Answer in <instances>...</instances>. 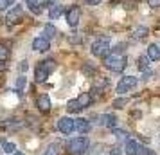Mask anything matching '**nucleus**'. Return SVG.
<instances>
[{
  "instance_id": "a878e982",
  "label": "nucleus",
  "mask_w": 160,
  "mask_h": 155,
  "mask_svg": "<svg viewBox=\"0 0 160 155\" xmlns=\"http://www.w3.org/2000/svg\"><path fill=\"white\" fill-rule=\"evenodd\" d=\"M9 58V51L6 47H0V61H8Z\"/></svg>"
},
{
  "instance_id": "39448f33",
  "label": "nucleus",
  "mask_w": 160,
  "mask_h": 155,
  "mask_svg": "<svg viewBox=\"0 0 160 155\" xmlns=\"http://www.w3.org/2000/svg\"><path fill=\"white\" fill-rule=\"evenodd\" d=\"M137 87V78H133V76H124L122 80L119 81L117 85V92L119 94H124V92H130L131 89H135Z\"/></svg>"
},
{
  "instance_id": "393cba45",
  "label": "nucleus",
  "mask_w": 160,
  "mask_h": 155,
  "mask_svg": "<svg viewBox=\"0 0 160 155\" xmlns=\"http://www.w3.org/2000/svg\"><path fill=\"white\" fill-rule=\"evenodd\" d=\"M148 61H149V58L140 56V58H138V69H140V70H146V69H148V65H149Z\"/></svg>"
},
{
  "instance_id": "b1692460",
  "label": "nucleus",
  "mask_w": 160,
  "mask_h": 155,
  "mask_svg": "<svg viewBox=\"0 0 160 155\" xmlns=\"http://www.w3.org/2000/svg\"><path fill=\"white\" fill-rule=\"evenodd\" d=\"M113 135H117L119 141H130L128 139V133L124 132V130H115V128H113Z\"/></svg>"
},
{
  "instance_id": "6ab92c4d",
  "label": "nucleus",
  "mask_w": 160,
  "mask_h": 155,
  "mask_svg": "<svg viewBox=\"0 0 160 155\" xmlns=\"http://www.w3.org/2000/svg\"><path fill=\"white\" fill-rule=\"evenodd\" d=\"M56 34H58V31H56V27H54V25L47 23V25L43 27V36L45 38H49V40H51V38H54Z\"/></svg>"
},
{
  "instance_id": "a211bd4d",
  "label": "nucleus",
  "mask_w": 160,
  "mask_h": 155,
  "mask_svg": "<svg viewBox=\"0 0 160 155\" xmlns=\"http://www.w3.org/2000/svg\"><path fill=\"white\" fill-rule=\"evenodd\" d=\"M67 110L70 112V114H76V112L83 110V106L79 105V101H78V99H72V101H68V105H67Z\"/></svg>"
},
{
  "instance_id": "20e7f679",
  "label": "nucleus",
  "mask_w": 160,
  "mask_h": 155,
  "mask_svg": "<svg viewBox=\"0 0 160 155\" xmlns=\"http://www.w3.org/2000/svg\"><path fill=\"white\" fill-rule=\"evenodd\" d=\"M110 52V40L108 38H99L92 45V54L97 58H106Z\"/></svg>"
},
{
  "instance_id": "6e6552de",
  "label": "nucleus",
  "mask_w": 160,
  "mask_h": 155,
  "mask_svg": "<svg viewBox=\"0 0 160 155\" xmlns=\"http://www.w3.org/2000/svg\"><path fill=\"white\" fill-rule=\"evenodd\" d=\"M22 18H23V9H22V6H15V8H11V11H9L8 16H6L8 25H13V23L22 22Z\"/></svg>"
},
{
  "instance_id": "bb28decb",
  "label": "nucleus",
  "mask_w": 160,
  "mask_h": 155,
  "mask_svg": "<svg viewBox=\"0 0 160 155\" xmlns=\"http://www.w3.org/2000/svg\"><path fill=\"white\" fill-rule=\"evenodd\" d=\"M11 6H13V0H0V11L9 9Z\"/></svg>"
},
{
  "instance_id": "aec40b11",
  "label": "nucleus",
  "mask_w": 160,
  "mask_h": 155,
  "mask_svg": "<svg viewBox=\"0 0 160 155\" xmlns=\"http://www.w3.org/2000/svg\"><path fill=\"white\" fill-rule=\"evenodd\" d=\"M78 101H79V105L83 106V108H85V106H88V105L92 103V96H90L88 92H83V94L78 97Z\"/></svg>"
},
{
  "instance_id": "473e14b6",
  "label": "nucleus",
  "mask_w": 160,
  "mask_h": 155,
  "mask_svg": "<svg viewBox=\"0 0 160 155\" xmlns=\"http://www.w3.org/2000/svg\"><path fill=\"white\" fill-rule=\"evenodd\" d=\"M13 155H25V153H23V152H15Z\"/></svg>"
},
{
  "instance_id": "2f4dec72",
  "label": "nucleus",
  "mask_w": 160,
  "mask_h": 155,
  "mask_svg": "<svg viewBox=\"0 0 160 155\" xmlns=\"http://www.w3.org/2000/svg\"><path fill=\"white\" fill-rule=\"evenodd\" d=\"M85 2H87L88 6H97V4H99L101 0H85Z\"/></svg>"
},
{
  "instance_id": "f257e3e1",
  "label": "nucleus",
  "mask_w": 160,
  "mask_h": 155,
  "mask_svg": "<svg viewBox=\"0 0 160 155\" xmlns=\"http://www.w3.org/2000/svg\"><path fill=\"white\" fill-rule=\"evenodd\" d=\"M126 65H128V59L122 52H112L104 58V67L112 72H121L126 69Z\"/></svg>"
},
{
  "instance_id": "1a4fd4ad",
  "label": "nucleus",
  "mask_w": 160,
  "mask_h": 155,
  "mask_svg": "<svg viewBox=\"0 0 160 155\" xmlns=\"http://www.w3.org/2000/svg\"><path fill=\"white\" fill-rule=\"evenodd\" d=\"M32 49L38 52H45V51H49L51 49V44H49V38H45V36H38L32 40Z\"/></svg>"
},
{
  "instance_id": "4be33fe9",
  "label": "nucleus",
  "mask_w": 160,
  "mask_h": 155,
  "mask_svg": "<svg viewBox=\"0 0 160 155\" xmlns=\"http://www.w3.org/2000/svg\"><path fill=\"white\" fill-rule=\"evenodd\" d=\"M25 85H27V80H25L23 76H20V78L16 80V92H18L20 96H22V92H20V90H23V87H25Z\"/></svg>"
},
{
  "instance_id": "7c9ffc66",
  "label": "nucleus",
  "mask_w": 160,
  "mask_h": 155,
  "mask_svg": "<svg viewBox=\"0 0 160 155\" xmlns=\"http://www.w3.org/2000/svg\"><path fill=\"white\" fill-rule=\"evenodd\" d=\"M110 155H122V152H121V148H112Z\"/></svg>"
},
{
  "instance_id": "4468645a",
  "label": "nucleus",
  "mask_w": 160,
  "mask_h": 155,
  "mask_svg": "<svg viewBox=\"0 0 160 155\" xmlns=\"http://www.w3.org/2000/svg\"><path fill=\"white\" fill-rule=\"evenodd\" d=\"M148 58L153 59V61H158V59H160V49H158V45L151 44L149 47H148Z\"/></svg>"
},
{
  "instance_id": "cd10ccee",
  "label": "nucleus",
  "mask_w": 160,
  "mask_h": 155,
  "mask_svg": "<svg viewBox=\"0 0 160 155\" xmlns=\"http://www.w3.org/2000/svg\"><path fill=\"white\" fill-rule=\"evenodd\" d=\"M45 155H58V146L56 144H51V146L45 150Z\"/></svg>"
},
{
  "instance_id": "412c9836",
  "label": "nucleus",
  "mask_w": 160,
  "mask_h": 155,
  "mask_svg": "<svg viewBox=\"0 0 160 155\" xmlns=\"http://www.w3.org/2000/svg\"><path fill=\"white\" fill-rule=\"evenodd\" d=\"M146 36H148V29L146 27H137L133 31V38L135 40H140V38H146Z\"/></svg>"
},
{
  "instance_id": "2eb2a0df",
  "label": "nucleus",
  "mask_w": 160,
  "mask_h": 155,
  "mask_svg": "<svg viewBox=\"0 0 160 155\" xmlns=\"http://www.w3.org/2000/svg\"><path fill=\"white\" fill-rule=\"evenodd\" d=\"M63 13V6H59V4H52L51 9H49V16H51V20H56L59 18Z\"/></svg>"
},
{
  "instance_id": "c85d7f7f",
  "label": "nucleus",
  "mask_w": 160,
  "mask_h": 155,
  "mask_svg": "<svg viewBox=\"0 0 160 155\" xmlns=\"http://www.w3.org/2000/svg\"><path fill=\"white\" fill-rule=\"evenodd\" d=\"M27 69H29V63H27V61H20V65H18V70H20V72H27Z\"/></svg>"
},
{
  "instance_id": "c756f323",
  "label": "nucleus",
  "mask_w": 160,
  "mask_h": 155,
  "mask_svg": "<svg viewBox=\"0 0 160 155\" xmlns=\"http://www.w3.org/2000/svg\"><path fill=\"white\" fill-rule=\"evenodd\" d=\"M148 2H149V6H151V8H160V0H148Z\"/></svg>"
},
{
  "instance_id": "f8f14e48",
  "label": "nucleus",
  "mask_w": 160,
  "mask_h": 155,
  "mask_svg": "<svg viewBox=\"0 0 160 155\" xmlns=\"http://www.w3.org/2000/svg\"><path fill=\"white\" fill-rule=\"evenodd\" d=\"M36 106L40 112H49L51 110V99H49V96H40L36 99Z\"/></svg>"
},
{
  "instance_id": "5701e85b",
  "label": "nucleus",
  "mask_w": 160,
  "mask_h": 155,
  "mask_svg": "<svg viewBox=\"0 0 160 155\" xmlns=\"http://www.w3.org/2000/svg\"><path fill=\"white\" fill-rule=\"evenodd\" d=\"M126 105H128V99L126 97H119V99L113 101V108H124Z\"/></svg>"
},
{
  "instance_id": "0eeeda50",
  "label": "nucleus",
  "mask_w": 160,
  "mask_h": 155,
  "mask_svg": "<svg viewBox=\"0 0 160 155\" xmlns=\"http://www.w3.org/2000/svg\"><path fill=\"white\" fill-rule=\"evenodd\" d=\"M126 153L128 155H148L149 152L144 146H140L137 141H126Z\"/></svg>"
},
{
  "instance_id": "f03ea898",
  "label": "nucleus",
  "mask_w": 160,
  "mask_h": 155,
  "mask_svg": "<svg viewBox=\"0 0 160 155\" xmlns=\"http://www.w3.org/2000/svg\"><path fill=\"white\" fill-rule=\"evenodd\" d=\"M56 69V63H54V59H45V61H40L36 67V72H34V78H36L38 83H43L51 72Z\"/></svg>"
},
{
  "instance_id": "7ed1b4c3",
  "label": "nucleus",
  "mask_w": 160,
  "mask_h": 155,
  "mask_svg": "<svg viewBox=\"0 0 160 155\" xmlns=\"http://www.w3.org/2000/svg\"><path fill=\"white\" fill-rule=\"evenodd\" d=\"M88 150V139L87 137H74L70 142H68V152L72 155H83Z\"/></svg>"
},
{
  "instance_id": "dca6fc26",
  "label": "nucleus",
  "mask_w": 160,
  "mask_h": 155,
  "mask_svg": "<svg viewBox=\"0 0 160 155\" xmlns=\"http://www.w3.org/2000/svg\"><path fill=\"white\" fill-rule=\"evenodd\" d=\"M76 130L79 133H87L90 130V123L87 119H76Z\"/></svg>"
},
{
  "instance_id": "423d86ee",
  "label": "nucleus",
  "mask_w": 160,
  "mask_h": 155,
  "mask_svg": "<svg viewBox=\"0 0 160 155\" xmlns=\"http://www.w3.org/2000/svg\"><path fill=\"white\" fill-rule=\"evenodd\" d=\"M58 130L65 135H70V133L76 130V119L72 117H61L58 121Z\"/></svg>"
},
{
  "instance_id": "f3484780",
  "label": "nucleus",
  "mask_w": 160,
  "mask_h": 155,
  "mask_svg": "<svg viewBox=\"0 0 160 155\" xmlns=\"http://www.w3.org/2000/svg\"><path fill=\"white\" fill-rule=\"evenodd\" d=\"M27 8H29L31 13H34V15H40V13H42V4H40L38 0H27Z\"/></svg>"
},
{
  "instance_id": "ddd939ff",
  "label": "nucleus",
  "mask_w": 160,
  "mask_h": 155,
  "mask_svg": "<svg viewBox=\"0 0 160 155\" xmlns=\"http://www.w3.org/2000/svg\"><path fill=\"white\" fill-rule=\"evenodd\" d=\"M0 148H2V152H6V153H15L16 152L15 142H11V141H8V139H0Z\"/></svg>"
},
{
  "instance_id": "9d476101",
  "label": "nucleus",
  "mask_w": 160,
  "mask_h": 155,
  "mask_svg": "<svg viewBox=\"0 0 160 155\" xmlns=\"http://www.w3.org/2000/svg\"><path fill=\"white\" fill-rule=\"evenodd\" d=\"M79 18H81V9L79 8H70L68 13H67V23L70 27H76L79 23Z\"/></svg>"
},
{
  "instance_id": "9b49d317",
  "label": "nucleus",
  "mask_w": 160,
  "mask_h": 155,
  "mask_svg": "<svg viewBox=\"0 0 160 155\" xmlns=\"http://www.w3.org/2000/svg\"><path fill=\"white\" fill-rule=\"evenodd\" d=\"M99 125L102 126H108V128H115L117 126V117L113 114H102L99 117Z\"/></svg>"
}]
</instances>
